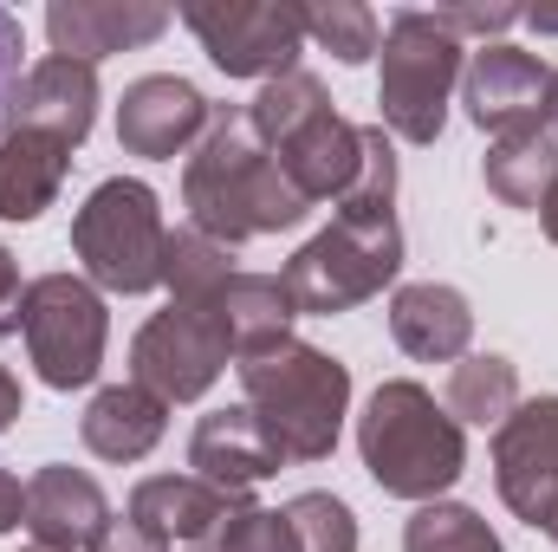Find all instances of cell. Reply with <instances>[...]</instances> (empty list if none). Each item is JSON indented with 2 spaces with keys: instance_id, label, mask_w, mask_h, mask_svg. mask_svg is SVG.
I'll return each mask as SVG.
<instances>
[{
  "instance_id": "6da1fadb",
  "label": "cell",
  "mask_w": 558,
  "mask_h": 552,
  "mask_svg": "<svg viewBox=\"0 0 558 552\" xmlns=\"http://www.w3.org/2000/svg\"><path fill=\"white\" fill-rule=\"evenodd\" d=\"M182 202H189V228H202L221 248L254 235H286L312 215V202L279 176L274 149L254 137L247 105L208 111V131L182 163Z\"/></svg>"
},
{
  "instance_id": "7a4b0ae2",
  "label": "cell",
  "mask_w": 558,
  "mask_h": 552,
  "mask_svg": "<svg viewBox=\"0 0 558 552\" xmlns=\"http://www.w3.org/2000/svg\"><path fill=\"white\" fill-rule=\"evenodd\" d=\"M357 455L390 501H441L468 468V435L422 384L390 377L357 416Z\"/></svg>"
},
{
  "instance_id": "3957f363",
  "label": "cell",
  "mask_w": 558,
  "mask_h": 552,
  "mask_svg": "<svg viewBox=\"0 0 558 552\" xmlns=\"http://www.w3.org/2000/svg\"><path fill=\"white\" fill-rule=\"evenodd\" d=\"M234 371H241L254 422L267 429V442L286 461H325L338 448V429L351 416V371L331 351L279 338L267 351L241 358Z\"/></svg>"
},
{
  "instance_id": "277c9868",
  "label": "cell",
  "mask_w": 558,
  "mask_h": 552,
  "mask_svg": "<svg viewBox=\"0 0 558 552\" xmlns=\"http://www.w3.org/2000/svg\"><path fill=\"white\" fill-rule=\"evenodd\" d=\"M247 124L254 137L274 149L279 176L318 208V202H338L351 182H357V163H364V124H344L331 111V92L312 79V72H286L267 79L260 98L247 105Z\"/></svg>"
},
{
  "instance_id": "5b68a950",
  "label": "cell",
  "mask_w": 558,
  "mask_h": 552,
  "mask_svg": "<svg viewBox=\"0 0 558 552\" xmlns=\"http://www.w3.org/2000/svg\"><path fill=\"white\" fill-rule=\"evenodd\" d=\"M162 202L137 176H111L85 195V208L72 215V254L85 261L92 286L105 292H149L162 286Z\"/></svg>"
},
{
  "instance_id": "8992f818",
  "label": "cell",
  "mask_w": 558,
  "mask_h": 552,
  "mask_svg": "<svg viewBox=\"0 0 558 552\" xmlns=\"http://www.w3.org/2000/svg\"><path fill=\"white\" fill-rule=\"evenodd\" d=\"M454 85H461V39L441 33L435 13L403 7L384 33V79H377L384 131L403 143H435L448 124Z\"/></svg>"
},
{
  "instance_id": "52a82bcc",
  "label": "cell",
  "mask_w": 558,
  "mask_h": 552,
  "mask_svg": "<svg viewBox=\"0 0 558 552\" xmlns=\"http://www.w3.org/2000/svg\"><path fill=\"white\" fill-rule=\"evenodd\" d=\"M403 274V228L390 221H331L325 235H312L292 261H286V286L292 305L312 319H338L364 299H377L390 279Z\"/></svg>"
},
{
  "instance_id": "ba28073f",
  "label": "cell",
  "mask_w": 558,
  "mask_h": 552,
  "mask_svg": "<svg viewBox=\"0 0 558 552\" xmlns=\"http://www.w3.org/2000/svg\"><path fill=\"white\" fill-rule=\"evenodd\" d=\"M20 332L26 351L39 364V377L52 391H85L105 364V338H111V312L98 299V286L78 274H39L26 286L20 305Z\"/></svg>"
},
{
  "instance_id": "9c48e42d",
  "label": "cell",
  "mask_w": 558,
  "mask_h": 552,
  "mask_svg": "<svg viewBox=\"0 0 558 552\" xmlns=\"http://www.w3.org/2000/svg\"><path fill=\"white\" fill-rule=\"evenodd\" d=\"M182 26L228 79H286L305 46L299 0H195L182 7Z\"/></svg>"
},
{
  "instance_id": "30bf717a",
  "label": "cell",
  "mask_w": 558,
  "mask_h": 552,
  "mask_svg": "<svg viewBox=\"0 0 558 552\" xmlns=\"http://www.w3.org/2000/svg\"><path fill=\"white\" fill-rule=\"evenodd\" d=\"M228 358H234L228 338H221L202 312L169 305V312H156L137 332V345H131V377H137L149 397H162V404H195V397L215 391V377L228 371Z\"/></svg>"
},
{
  "instance_id": "8fae6325",
  "label": "cell",
  "mask_w": 558,
  "mask_h": 552,
  "mask_svg": "<svg viewBox=\"0 0 558 552\" xmlns=\"http://www.w3.org/2000/svg\"><path fill=\"white\" fill-rule=\"evenodd\" d=\"M494 481L500 501L533 527L558 533V397H533L494 429Z\"/></svg>"
},
{
  "instance_id": "7c38bea8",
  "label": "cell",
  "mask_w": 558,
  "mask_h": 552,
  "mask_svg": "<svg viewBox=\"0 0 558 552\" xmlns=\"http://www.w3.org/2000/svg\"><path fill=\"white\" fill-rule=\"evenodd\" d=\"M546 92H553V65L533 59V52H520V46H507V39L481 46V52L468 59V72H461L468 124H474V131H494V137L533 131V124L546 118Z\"/></svg>"
},
{
  "instance_id": "4fadbf2b",
  "label": "cell",
  "mask_w": 558,
  "mask_h": 552,
  "mask_svg": "<svg viewBox=\"0 0 558 552\" xmlns=\"http://www.w3.org/2000/svg\"><path fill=\"white\" fill-rule=\"evenodd\" d=\"M208 98L189 85V79H175V72H149L137 79L131 92H124V105H118V143L131 149V156H149V163H169V156H189L202 131H208Z\"/></svg>"
},
{
  "instance_id": "5bb4252c",
  "label": "cell",
  "mask_w": 558,
  "mask_h": 552,
  "mask_svg": "<svg viewBox=\"0 0 558 552\" xmlns=\"http://www.w3.org/2000/svg\"><path fill=\"white\" fill-rule=\"evenodd\" d=\"M169 7L156 0H52L46 7V39L59 59H78V65H98L111 52H131L169 33Z\"/></svg>"
},
{
  "instance_id": "9a60e30c",
  "label": "cell",
  "mask_w": 558,
  "mask_h": 552,
  "mask_svg": "<svg viewBox=\"0 0 558 552\" xmlns=\"http://www.w3.org/2000/svg\"><path fill=\"white\" fill-rule=\"evenodd\" d=\"M105 527H111V501L85 468L46 461L26 481V533L39 552H92Z\"/></svg>"
},
{
  "instance_id": "2e32d148",
  "label": "cell",
  "mask_w": 558,
  "mask_h": 552,
  "mask_svg": "<svg viewBox=\"0 0 558 552\" xmlns=\"http://www.w3.org/2000/svg\"><path fill=\"white\" fill-rule=\"evenodd\" d=\"M189 312H202V319L228 338L234 364L254 358V351H267V345H279V338H292L286 325L299 319L286 274H247V267H234V274L221 279L202 305H189Z\"/></svg>"
},
{
  "instance_id": "e0dca14e",
  "label": "cell",
  "mask_w": 558,
  "mask_h": 552,
  "mask_svg": "<svg viewBox=\"0 0 558 552\" xmlns=\"http://www.w3.org/2000/svg\"><path fill=\"white\" fill-rule=\"evenodd\" d=\"M189 468H195L202 481L228 488V494H247V488L274 481L279 468H286V455L267 442V429L254 422V410L241 404V410H208L195 422V435H189Z\"/></svg>"
},
{
  "instance_id": "ac0fdd59",
  "label": "cell",
  "mask_w": 558,
  "mask_h": 552,
  "mask_svg": "<svg viewBox=\"0 0 558 552\" xmlns=\"http://www.w3.org/2000/svg\"><path fill=\"white\" fill-rule=\"evenodd\" d=\"M241 507H247V494H228V488H215L202 475H149V481L131 488V520H143L162 547L169 540L195 547V540L221 533Z\"/></svg>"
},
{
  "instance_id": "d6986e66",
  "label": "cell",
  "mask_w": 558,
  "mask_h": 552,
  "mask_svg": "<svg viewBox=\"0 0 558 552\" xmlns=\"http://www.w3.org/2000/svg\"><path fill=\"white\" fill-rule=\"evenodd\" d=\"M13 124L46 131V137H59L65 149H78V143L92 137V124H98V65L59 59V52L39 59V65L26 72V85H20Z\"/></svg>"
},
{
  "instance_id": "ffe728a7",
  "label": "cell",
  "mask_w": 558,
  "mask_h": 552,
  "mask_svg": "<svg viewBox=\"0 0 558 552\" xmlns=\"http://www.w3.org/2000/svg\"><path fill=\"white\" fill-rule=\"evenodd\" d=\"M390 338L422 364H461L468 338H474V312L454 286L416 279V286H397V299H390Z\"/></svg>"
},
{
  "instance_id": "44dd1931",
  "label": "cell",
  "mask_w": 558,
  "mask_h": 552,
  "mask_svg": "<svg viewBox=\"0 0 558 552\" xmlns=\"http://www.w3.org/2000/svg\"><path fill=\"white\" fill-rule=\"evenodd\" d=\"M65 169H72V149L46 131H26L13 124L0 137V221H39L59 189H65Z\"/></svg>"
},
{
  "instance_id": "7402d4cb",
  "label": "cell",
  "mask_w": 558,
  "mask_h": 552,
  "mask_svg": "<svg viewBox=\"0 0 558 552\" xmlns=\"http://www.w3.org/2000/svg\"><path fill=\"white\" fill-rule=\"evenodd\" d=\"M162 429H169V404L149 397L143 384H111L78 416V435L98 461H143L162 442Z\"/></svg>"
},
{
  "instance_id": "603a6c76",
  "label": "cell",
  "mask_w": 558,
  "mask_h": 552,
  "mask_svg": "<svg viewBox=\"0 0 558 552\" xmlns=\"http://www.w3.org/2000/svg\"><path fill=\"white\" fill-rule=\"evenodd\" d=\"M553 182H558V137L546 124L494 137V149H487V195H500L507 208H533L539 215Z\"/></svg>"
},
{
  "instance_id": "cb8c5ba5",
  "label": "cell",
  "mask_w": 558,
  "mask_h": 552,
  "mask_svg": "<svg viewBox=\"0 0 558 552\" xmlns=\"http://www.w3.org/2000/svg\"><path fill=\"white\" fill-rule=\"evenodd\" d=\"M520 410V371L500 351H474L448 371V416L474 422V429H500L507 416Z\"/></svg>"
},
{
  "instance_id": "d4e9b609",
  "label": "cell",
  "mask_w": 558,
  "mask_h": 552,
  "mask_svg": "<svg viewBox=\"0 0 558 552\" xmlns=\"http://www.w3.org/2000/svg\"><path fill=\"white\" fill-rule=\"evenodd\" d=\"M234 274V254L221 241H208L202 228H175L169 248H162V286H169V305H202L221 279Z\"/></svg>"
},
{
  "instance_id": "484cf974",
  "label": "cell",
  "mask_w": 558,
  "mask_h": 552,
  "mask_svg": "<svg viewBox=\"0 0 558 552\" xmlns=\"http://www.w3.org/2000/svg\"><path fill=\"white\" fill-rule=\"evenodd\" d=\"M338 215L344 221H390L397 215V143L384 124H364V163H357V182L338 195Z\"/></svg>"
},
{
  "instance_id": "4316f807",
  "label": "cell",
  "mask_w": 558,
  "mask_h": 552,
  "mask_svg": "<svg viewBox=\"0 0 558 552\" xmlns=\"http://www.w3.org/2000/svg\"><path fill=\"white\" fill-rule=\"evenodd\" d=\"M403 552H507V547H500V533L474 507L428 501V507H416V520L403 527Z\"/></svg>"
},
{
  "instance_id": "83f0119b",
  "label": "cell",
  "mask_w": 558,
  "mask_h": 552,
  "mask_svg": "<svg viewBox=\"0 0 558 552\" xmlns=\"http://www.w3.org/2000/svg\"><path fill=\"white\" fill-rule=\"evenodd\" d=\"M305 39H318L338 65H364L377 52V13L364 0H318L305 7Z\"/></svg>"
},
{
  "instance_id": "f1b7e54d",
  "label": "cell",
  "mask_w": 558,
  "mask_h": 552,
  "mask_svg": "<svg viewBox=\"0 0 558 552\" xmlns=\"http://www.w3.org/2000/svg\"><path fill=\"white\" fill-rule=\"evenodd\" d=\"M286 520H292V533H299V547L305 552H357V514L338 501V494H292L286 501Z\"/></svg>"
},
{
  "instance_id": "f546056e",
  "label": "cell",
  "mask_w": 558,
  "mask_h": 552,
  "mask_svg": "<svg viewBox=\"0 0 558 552\" xmlns=\"http://www.w3.org/2000/svg\"><path fill=\"white\" fill-rule=\"evenodd\" d=\"M215 552H305L286 507H241L221 533H215Z\"/></svg>"
},
{
  "instance_id": "4dcf8cb0",
  "label": "cell",
  "mask_w": 558,
  "mask_h": 552,
  "mask_svg": "<svg viewBox=\"0 0 558 552\" xmlns=\"http://www.w3.org/2000/svg\"><path fill=\"white\" fill-rule=\"evenodd\" d=\"M20 52H26V39H20V20L0 7V137L13 131V105H20V85H26V72H20Z\"/></svg>"
},
{
  "instance_id": "1f68e13d",
  "label": "cell",
  "mask_w": 558,
  "mask_h": 552,
  "mask_svg": "<svg viewBox=\"0 0 558 552\" xmlns=\"http://www.w3.org/2000/svg\"><path fill=\"white\" fill-rule=\"evenodd\" d=\"M435 20H441V33H454V39H468V33H507V26H520L526 13L520 7H507V0H494V7H435Z\"/></svg>"
},
{
  "instance_id": "d6a6232c",
  "label": "cell",
  "mask_w": 558,
  "mask_h": 552,
  "mask_svg": "<svg viewBox=\"0 0 558 552\" xmlns=\"http://www.w3.org/2000/svg\"><path fill=\"white\" fill-rule=\"evenodd\" d=\"M92 552H169V547H162L143 520H131V514H124V520H111V527L98 533V547H92Z\"/></svg>"
},
{
  "instance_id": "836d02e7",
  "label": "cell",
  "mask_w": 558,
  "mask_h": 552,
  "mask_svg": "<svg viewBox=\"0 0 558 552\" xmlns=\"http://www.w3.org/2000/svg\"><path fill=\"white\" fill-rule=\"evenodd\" d=\"M20 305H26V286H20V261L0 248V338L20 332Z\"/></svg>"
},
{
  "instance_id": "e575fe53",
  "label": "cell",
  "mask_w": 558,
  "mask_h": 552,
  "mask_svg": "<svg viewBox=\"0 0 558 552\" xmlns=\"http://www.w3.org/2000/svg\"><path fill=\"white\" fill-rule=\"evenodd\" d=\"M20 520H26V488H20V475L0 468V533H13Z\"/></svg>"
},
{
  "instance_id": "d590c367",
  "label": "cell",
  "mask_w": 558,
  "mask_h": 552,
  "mask_svg": "<svg viewBox=\"0 0 558 552\" xmlns=\"http://www.w3.org/2000/svg\"><path fill=\"white\" fill-rule=\"evenodd\" d=\"M20 410H26V397H20V377H13V371L0 364V435H7L13 422H20Z\"/></svg>"
},
{
  "instance_id": "8d00e7d4",
  "label": "cell",
  "mask_w": 558,
  "mask_h": 552,
  "mask_svg": "<svg viewBox=\"0 0 558 552\" xmlns=\"http://www.w3.org/2000/svg\"><path fill=\"white\" fill-rule=\"evenodd\" d=\"M539 228H546V241L558 248V182H553V195L539 202Z\"/></svg>"
},
{
  "instance_id": "74e56055",
  "label": "cell",
  "mask_w": 558,
  "mask_h": 552,
  "mask_svg": "<svg viewBox=\"0 0 558 552\" xmlns=\"http://www.w3.org/2000/svg\"><path fill=\"white\" fill-rule=\"evenodd\" d=\"M546 131L558 137V72H553V92H546Z\"/></svg>"
},
{
  "instance_id": "f35d334b",
  "label": "cell",
  "mask_w": 558,
  "mask_h": 552,
  "mask_svg": "<svg viewBox=\"0 0 558 552\" xmlns=\"http://www.w3.org/2000/svg\"><path fill=\"white\" fill-rule=\"evenodd\" d=\"M553 540H558V533H553Z\"/></svg>"
},
{
  "instance_id": "ab89813d",
  "label": "cell",
  "mask_w": 558,
  "mask_h": 552,
  "mask_svg": "<svg viewBox=\"0 0 558 552\" xmlns=\"http://www.w3.org/2000/svg\"><path fill=\"white\" fill-rule=\"evenodd\" d=\"M33 552H39V547H33Z\"/></svg>"
}]
</instances>
